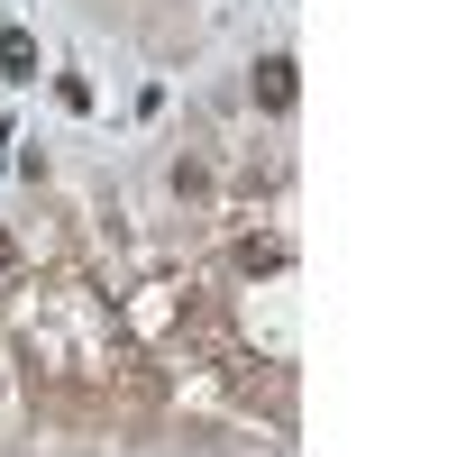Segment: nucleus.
<instances>
[{
    "label": "nucleus",
    "mask_w": 457,
    "mask_h": 457,
    "mask_svg": "<svg viewBox=\"0 0 457 457\" xmlns=\"http://www.w3.org/2000/svg\"><path fill=\"white\" fill-rule=\"evenodd\" d=\"M293 55H256V110H293Z\"/></svg>",
    "instance_id": "f257e3e1"
},
{
    "label": "nucleus",
    "mask_w": 457,
    "mask_h": 457,
    "mask_svg": "<svg viewBox=\"0 0 457 457\" xmlns=\"http://www.w3.org/2000/svg\"><path fill=\"white\" fill-rule=\"evenodd\" d=\"M0 73H10V83H37V37L28 28H0Z\"/></svg>",
    "instance_id": "f03ea898"
},
{
    "label": "nucleus",
    "mask_w": 457,
    "mask_h": 457,
    "mask_svg": "<svg viewBox=\"0 0 457 457\" xmlns=\"http://www.w3.org/2000/svg\"><path fill=\"white\" fill-rule=\"evenodd\" d=\"M0 265H19V238H10V228H0Z\"/></svg>",
    "instance_id": "7ed1b4c3"
}]
</instances>
